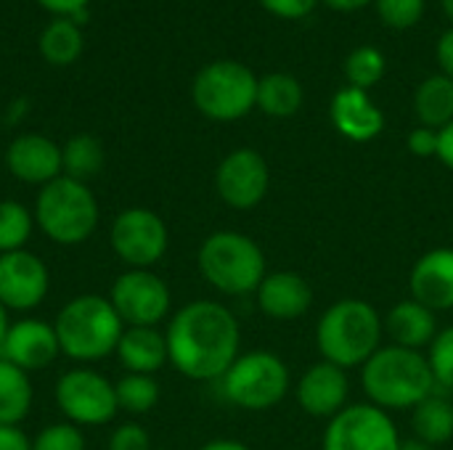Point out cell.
<instances>
[{"mask_svg":"<svg viewBox=\"0 0 453 450\" xmlns=\"http://www.w3.org/2000/svg\"><path fill=\"white\" fill-rule=\"evenodd\" d=\"M401 450H435V448H430V446H425V443H419V440H403V443H401Z\"/></svg>","mask_w":453,"mask_h":450,"instance_id":"45","label":"cell"},{"mask_svg":"<svg viewBox=\"0 0 453 450\" xmlns=\"http://www.w3.org/2000/svg\"><path fill=\"white\" fill-rule=\"evenodd\" d=\"M109 450H154L149 432L138 422H125L109 435Z\"/></svg>","mask_w":453,"mask_h":450,"instance_id":"35","label":"cell"},{"mask_svg":"<svg viewBox=\"0 0 453 450\" xmlns=\"http://www.w3.org/2000/svg\"><path fill=\"white\" fill-rule=\"evenodd\" d=\"M321 0H260V5L276 16V19H284V21H297V19H305L308 13H313V8L319 5Z\"/></svg>","mask_w":453,"mask_h":450,"instance_id":"36","label":"cell"},{"mask_svg":"<svg viewBox=\"0 0 453 450\" xmlns=\"http://www.w3.org/2000/svg\"><path fill=\"white\" fill-rule=\"evenodd\" d=\"M438 159L453 170V122L446 125L443 130H438Z\"/></svg>","mask_w":453,"mask_h":450,"instance_id":"41","label":"cell"},{"mask_svg":"<svg viewBox=\"0 0 453 450\" xmlns=\"http://www.w3.org/2000/svg\"><path fill=\"white\" fill-rule=\"evenodd\" d=\"M114 355L125 374L154 377L165 369V363H170L165 332H159L157 326H125Z\"/></svg>","mask_w":453,"mask_h":450,"instance_id":"21","label":"cell"},{"mask_svg":"<svg viewBox=\"0 0 453 450\" xmlns=\"http://www.w3.org/2000/svg\"><path fill=\"white\" fill-rule=\"evenodd\" d=\"M326 8H332V11H340V13H353V11H361V8H366L369 3H374V0H321Z\"/></svg>","mask_w":453,"mask_h":450,"instance_id":"42","label":"cell"},{"mask_svg":"<svg viewBox=\"0 0 453 450\" xmlns=\"http://www.w3.org/2000/svg\"><path fill=\"white\" fill-rule=\"evenodd\" d=\"M45 11L56 13V19H74L80 16L90 0H37Z\"/></svg>","mask_w":453,"mask_h":450,"instance_id":"38","label":"cell"},{"mask_svg":"<svg viewBox=\"0 0 453 450\" xmlns=\"http://www.w3.org/2000/svg\"><path fill=\"white\" fill-rule=\"evenodd\" d=\"M271 188V167L255 149H234L215 170V191L231 210H255Z\"/></svg>","mask_w":453,"mask_h":450,"instance_id":"13","label":"cell"},{"mask_svg":"<svg viewBox=\"0 0 453 450\" xmlns=\"http://www.w3.org/2000/svg\"><path fill=\"white\" fill-rule=\"evenodd\" d=\"M202 278L220 294L242 297L255 294L268 276V263L263 247L239 231L210 233L196 255Z\"/></svg>","mask_w":453,"mask_h":450,"instance_id":"5","label":"cell"},{"mask_svg":"<svg viewBox=\"0 0 453 450\" xmlns=\"http://www.w3.org/2000/svg\"><path fill=\"white\" fill-rule=\"evenodd\" d=\"M35 215L16 199H0V255L27 249L35 231Z\"/></svg>","mask_w":453,"mask_h":450,"instance_id":"30","label":"cell"},{"mask_svg":"<svg viewBox=\"0 0 453 450\" xmlns=\"http://www.w3.org/2000/svg\"><path fill=\"white\" fill-rule=\"evenodd\" d=\"M305 90L289 72H271L257 80V109L273 119L295 117L303 109Z\"/></svg>","mask_w":453,"mask_h":450,"instance_id":"23","label":"cell"},{"mask_svg":"<svg viewBox=\"0 0 453 450\" xmlns=\"http://www.w3.org/2000/svg\"><path fill=\"white\" fill-rule=\"evenodd\" d=\"M111 252L127 268L151 271L170 247V231L162 215L149 207H127L109 225Z\"/></svg>","mask_w":453,"mask_h":450,"instance_id":"10","label":"cell"},{"mask_svg":"<svg viewBox=\"0 0 453 450\" xmlns=\"http://www.w3.org/2000/svg\"><path fill=\"white\" fill-rule=\"evenodd\" d=\"M104 162H106L104 143L90 133H77L61 146V167L66 178L88 183L101 172Z\"/></svg>","mask_w":453,"mask_h":450,"instance_id":"28","label":"cell"},{"mask_svg":"<svg viewBox=\"0 0 453 450\" xmlns=\"http://www.w3.org/2000/svg\"><path fill=\"white\" fill-rule=\"evenodd\" d=\"M114 395H117V406L122 414L143 416L157 408L162 390H159V382L149 374H125L122 379L114 382Z\"/></svg>","mask_w":453,"mask_h":450,"instance_id":"29","label":"cell"},{"mask_svg":"<svg viewBox=\"0 0 453 450\" xmlns=\"http://www.w3.org/2000/svg\"><path fill=\"white\" fill-rule=\"evenodd\" d=\"M8 326H11V318H8V310L0 305V345H3V339H5V332H8Z\"/></svg>","mask_w":453,"mask_h":450,"instance_id":"44","label":"cell"},{"mask_svg":"<svg viewBox=\"0 0 453 450\" xmlns=\"http://www.w3.org/2000/svg\"><path fill=\"white\" fill-rule=\"evenodd\" d=\"M382 316L358 297H345L329 305L316 324V347L321 361L340 369L364 366L382 347Z\"/></svg>","mask_w":453,"mask_h":450,"instance_id":"3","label":"cell"},{"mask_svg":"<svg viewBox=\"0 0 453 450\" xmlns=\"http://www.w3.org/2000/svg\"><path fill=\"white\" fill-rule=\"evenodd\" d=\"M199 450H252L250 446L239 443V440H228V438H220V440H210L204 443Z\"/></svg>","mask_w":453,"mask_h":450,"instance_id":"43","label":"cell"},{"mask_svg":"<svg viewBox=\"0 0 453 450\" xmlns=\"http://www.w3.org/2000/svg\"><path fill=\"white\" fill-rule=\"evenodd\" d=\"M220 387L226 400L242 411H271L287 398L292 377L276 353L252 350L242 353L231 363V369L220 377Z\"/></svg>","mask_w":453,"mask_h":450,"instance_id":"8","label":"cell"},{"mask_svg":"<svg viewBox=\"0 0 453 450\" xmlns=\"http://www.w3.org/2000/svg\"><path fill=\"white\" fill-rule=\"evenodd\" d=\"M414 111L425 127L443 130L453 122V80L441 74H433L419 82L414 93Z\"/></svg>","mask_w":453,"mask_h":450,"instance_id":"25","label":"cell"},{"mask_svg":"<svg viewBox=\"0 0 453 450\" xmlns=\"http://www.w3.org/2000/svg\"><path fill=\"white\" fill-rule=\"evenodd\" d=\"M295 398H297V406L313 416V419H334L340 411H345L350 403V379H348V371L329 363V361H321V363H313L303 377L300 382L295 385Z\"/></svg>","mask_w":453,"mask_h":450,"instance_id":"17","label":"cell"},{"mask_svg":"<svg viewBox=\"0 0 453 450\" xmlns=\"http://www.w3.org/2000/svg\"><path fill=\"white\" fill-rule=\"evenodd\" d=\"M109 302L125 326H157L167 321L173 308L170 286L143 268H130L119 273L109 289Z\"/></svg>","mask_w":453,"mask_h":450,"instance_id":"11","label":"cell"},{"mask_svg":"<svg viewBox=\"0 0 453 450\" xmlns=\"http://www.w3.org/2000/svg\"><path fill=\"white\" fill-rule=\"evenodd\" d=\"M170 366L194 382L220 379L242 355L236 316L215 300H194L167 321Z\"/></svg>","mask_w":453,"mask_h":450,"instance_id":"1","label":"cell"},{"mask_svg":"<svg viewBox=\"0 0 453 450\" xmlns=\"http://www.w3.org/2000/svg\"><path fill=\"white\" fill-rule=\"evenodd\" d=\"M58 355L61 347L56 329L53 324H45L40 318H21L11 324L0 345V358L19 366L27 374L53 366Z\"/></svg>","mask_w":453,"mask_h":450,"instance_id":"16","label":"cell"},{"mask_svg":"<svg viewBox=\"0 0 453 450\" xmlns=\"http://www.w3.org/2000/svg\"><path fill=\"white\" fill-rule=\"evenodd\" d=\"M385 334L390 337V345L406 347V350H419L430 347V342L435 339L438 329V318L435 310L425 308L417 300H403L398 305H393L388 310V316L382 318Z\"/></svg>","mask_w":453,"mask_h":450,"instance_id":"22","label":"cell"},{"mask_svg":"<svg viewBox=\"0 0 453 450\" xmlns=\"http://www.w3.org/2000/svg\"><path fill=\"white\" fill-rule=\"evenodd\" d=\"M332 122L337 133L353 143H369L385 130V114L382 109L369 98L366 90L358 88H340L329 106Z\"/></svg>","mask_w":453,"mask_h":450,"instance_id":"20","label":"cell"},{"mask_svg":"<svg viewBox=\"0 0 453 450\" xmlns=\"http://www.w3.org/2000/svg\"><path fill=\"white\" fill-rule=\"evenodd\" d=\"M411 300L441 313L453 308V247H435L425 252L409 276Z\"/></svg>","mask_w":453,"mask_h":450,"instance_id":"19","label":"cell"},{"mask_svg":"<svg viewBox=\"0 0 453 450\" xmlns=\"http://www.w3.org/2000/svg\"><path fill=\"white\" fill-rule=\"evenodd\" d=\"M61 355L77 363H96L114 355L125 324L104 294L72 297L53 321Z\"/></svg>","mask_w":453,"mask_h":450,"instance_id":"4","label":"cell"},{"mask_svg":"<svg viewBox=\"0 0 453 450\" xmlns=\"http://www.w3.org/2000/svg\"><path fill=\"white\" fill-rule=\"evenodd\" d=\"M257 74L242 61L220 58L202 66L191 82L199 114L212 122H236L257 109Z\"/></svg>","mask_w":453,"mask_h":450,"instance_id":"7","label":"cell"},{"mask_svg":"<svg viewBox=\"0 0 453 450\" xmlns=\"http://www.w3.org/2000/svg\"><path fill=\"white\" fill-rule=\"evenodd\" d=\"M50 292L48 265L29 249L0 255V305L8 313H29Z\"/></svg>","mask_w":453,"mask_h":450,"instance_id":"14","label":"cell"},{"mask_svg":"<svg viewBox=\"0 0 453 450\" xmlns=\"http://www.w3.org/2000/svg\"><path fill=\"white\" fill-rule=\"evenodd\" d=\"M56 408L64 422L74 427H104L117 419L119 406L114 395V382H109L101 371L77 366L58 377L53 387Z\"/></svg>","mask_w":453,"mask_h":450,"instance_id":"9","label":"cell"},{"mask_svg":"<svg viewBox=\"0 0 453 450\" xmlns=\"http://www.w3.org/2000/svg\"><path fill=\"white\" fill-rule=\"evenodd\" d=\"M438 64H441L443 74L453 80V27L446 29L438 40Z\"/></svg>","mask_w":453,"mask_h":450,"instance_id":"40","label":"cell"},{"mask_svg":"<svg viewBox=\"0 0 453 450\" xmlns=\"http://www.w3.org/2000/svg\"><path fill=\"white\" fill-rule=\"evenodd\" d=\"M385 72H388V58L374 45H361L350 50V56L345 58V77L350 88L369 93V88H374L385 77Z\"/></svg>","mask_w":453,"mask_h":450,"instance_id":"31","label":"cell"},{"mask_svg":"<svg viewBox=\"0 0 453 450\" xmlns=\"http://www.w3.org/2000/svg\"><path fill=\"white\" fill-rule=\"evenodd\" d=\"M406 149L419 156V159H427V156H438V130L433 127H414L409 135H406Z\"/></svg>","mask_w":453,"mask_h":450,"instance_id":"37","label":"cell"},{"mask_svg":"<svg viewBox=\"0 0 453 450\" xmlns=\"http://www.w3.org/2000/svg\"><path fill=\"white\" fill-rule=\"evenodd\" d=\"M411 427H414V440L435 448L443 446L453 438V400L446 395H438V390L425 398L417 408H411Z\"/></svg>","mask_w":453,"mask_h":450,"instance_id":"26","label":"cell"},{"mask_svg":"<svg viewBox=\"0 0 453 450\" xmlns=\"http://www.w3.org/2000/svg\"><path fill=\"white\" fill-rule=\"evenodd\" d=\"M40 56L53 64V66H69L82 56L85 37L77 27L74 19H53L42 32H40Z\"/></svg>","mask_w":453,"mask_h":450,"instance_id":"27","label":"cell"},{"mask_svg":"<svg viewBox=\"0 0 453 450\" xmlns=\"http://www.w3.org/2000/svg\"><path fill=\"white\" fill-rule=\"evenodd\" d=\"M0 450H32V438L21 427L0 424Z\"/></svg>","mask_w":453,"mask_h":450,"instance_id":"39","label":"cell"},{"mask_svg":"<svg viewBox=\"0 0 453 450\" xmlns=\"http://www.w3.org/2000/svg\"><path fill=\"white\" fill-rule=\"evenodd\" d=\"M441 5H443V13L453 21V0H441Z\"/></svg>","mask_w":453,"mask_h":450,"instance_id":"46","label":"cell"},{"mask_svg":"<svg viewBox=\"0 0 453 450\" xmlns=\"http://www.w3.org/2000/svg\"><path fill=\"white\" fill-rule=\"evenodd\" d=\"M427 363L435 385L441 390L453 393V326H446L435 334V339L427 347Z\"/></svg>","mask_w":453,"mask_h":450,"instance_id":"32","label":"cell"},{"mask_svg":"<svg viewBox=\"0 0 453 450\" xmlns=\"http://www.w3.org/2000/svg\"><path fill=\"white\" fill-rule=\"evenodd\" d=\"M361 387L369 403L388 414L417 408L438 390L427 355L398 345L380 347L361 366Z\"/></svg>","mask_w":453,"mask_h":450,"instance_id":"2","label":"cell"},{"mask_svg":"<svg viewBox=\"0 0 453 450\" xmlns=\"http://www.w3.org/2000/svg\"><path fill=\"white\" fill-rule=\"evenodd\" d=\"M257 308L273 321H297L313 305V286L297 271H273L255 292Z\"/></svg>","mask_w":453,"mask_h":450,"instance_id":"18","label":"cell"},{"mask_svg":"<svg viewBox=\"0 0 453 450\" xmlns=\"http://www.w3.org/2000/svg\"><path fill=\"white\" fill-rule=\"evenodd\" d=\"M32 215L48 241L58 247H77L96 233L101 207L88 183L61 175L40 188Z\"/></svg>","mask_w":453,"mask_h":450,"instance_id":"6","label":"cell"},{"mask_svg":"<svg viewBox=\"0 0 453 450\" xmlns=\"http://www.w3.org/2000/svg\"><path fill=\"white\" fill-rule=\"evenodd\" d=\"M32 450H85V435L69 422H56L32 438Z\"/></svg>","mask_w":453,"mask_h":450,"instance_id":"33","label":"cell"},{"mask_svg":"<svg viewBox=\"0 0 453 450\" xmlns=\"http://www.w3.org/2000/svg\"><path fill=\"white\" fill-rule=\"evenodd\" d=\"M401 435L388 411L372 403H353L329 419L324 450H401Z\"/></svg>","mask_w":453,"mask_h":450,"instance_id":"12","label":"cell"},{"mask_svg":"<svg viewBox=\"0 0 453 450\" xmlns=\"http://www.w3.org/2000/svg\"><path fill=\"white\" fill-rule=\"evenodd\" d=\"M35 390L27 371L0 358V424L19 427L32 411Z\"/></svg>","mask_w":453,"mask_h":450,"instance_id":"24","label":"cell"},{"mask_svg":"<svg viewBox=\"0 0 453 450\" xmlns=\"http://www.w3.org/2000/svg\"><path fill=\"white\" fill-rule=\"evenodd\" d=\"M5 167L13 180L42 188L64 175L61 146L48 135L21 133L5 149Z\"/></svg>","mask_w":453,"mask_h":450,"instance_id":"15","label":"cell"},{"mask_svg":"<svg viewBox=\"0 0 453 450\" xmlns=\"http://www.w3.org/2000/svg\"><path fill=\"white\" fill-rule=\"evenodd\" d=\"M377 13L390 29H411L425 16V0H374Z\"/></svg>","mask_w":453,"mask_h":450,"instance_id":"34","label":"cell"}]
</instances>
